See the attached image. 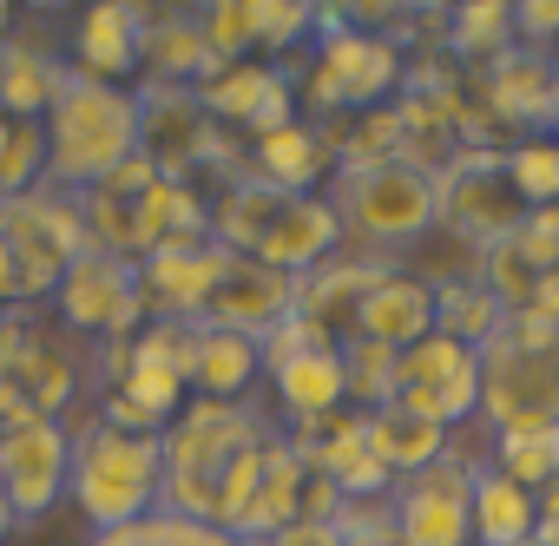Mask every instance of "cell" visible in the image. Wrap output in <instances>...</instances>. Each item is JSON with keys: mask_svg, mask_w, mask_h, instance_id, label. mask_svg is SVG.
<instances>
[{"mask_svg": "<svg viewBox=\"0 0 559 546\" xmlns=\"http://www.w3.org/2000/svg\"><path fill=\"white\" fill-rule=\"evenodd\" d=\"M487 461H493L507 480H520L526 494H539V487L559 480V428H513V435H493V441H487Z\"/></svg>", "mask_w": 559, "mask_h": 546, "instance_id": "obj_32", "label": "cell"}, {"mask_svg": "<svg viewBox=\"0 0 559 546\" xmlns=\"http://www.w3.org/2000/svg\"><path fill=\"white\" fill-rule=\"evenodd\" d=\"M270 441H276V428H263L230 467H224V480H217V526L230 533L237 520H243V507H250V494H257V480H263V461H270Z\"/></svg>", "mask_w": 559, "mask_h": 546, "instance_id": "obj_39", "label": "cell"}, {"mask_svg": "<svg viewBox=\"0 0 559 546\" xmlns=\"http://www.w3.org/2000/svg\"><path fill=\"white\" fill-rule=\"evenodd\" d=\"M487 454L448 448L435 467H421V474L389 487L402 546H474V467Z\"/></svg>", "mask_w": 559, "mask_h": 546, "instance_id": "obj_9", "label": "cell"}, {"mask_svg": "<svg viewBox=\"0 0 559 546\" xmlns=\"http://www.w3.org/2000/svg\"><path fill=\"white\" fill-rule=\"evenodd\" d=\"M60 323L73 336H106V343H132L145 330V297H139V263L106 257V250H80L67 263V277L53 290Z\"/></svg>", "mask_w": 559, "mask_h": 546, "instance_id": "obj_11", "label": "cell"}, {"mask_svg": "<svg viewBox=\"0 0 559 546\" xmlns=\"http://www.w3.org/2000/svg\"><path fill=\"white\" fill-rule=\"evenodd\" d=\"M73 474V428L67 422H27L14 435H0V494L21 520L47 513L67 494Z\"/></svg>", "mask_w": 559, "mask_h": 546, "instance_id": "obj_15", "label": "cell"}, {"mask_svg": "<svg viewBox=\"0 0 559 546\" xmlns=\"http://www.w3.org/2000/svg\"><path fill=\"white\" fill-rule=\"evenodd\" d=\"M198 27H204V47L211 60H257V14L250 0H211V8H198Z\"/></svg>", "mask_w": 559, "mask_h": 546, "instance_id": "obj_37", "label": "cell"}, {"mask_svg": "<svg viewBox=\"0 0 559 546\" xmlns=\"http://www.w3.org/2000/svg\"><path fill=\"white\" fill-rule=\"evenodd\" d=\"M336 224H343V250L349 257H369L389 263L395 250L408 257L435 224H441V191H435V171H415V165H362V171H336L323 185Z\"/></svg>", "mask_w": 559, "mask_h": 546, "instance_id": "obj_3", "label": "cell"}, {"mask_svg": "<svg viewBox=\"0 0 559 546\" xmlns=\"http://www.w3.org/2000/svg\"><path fill=\"white\" fill-rule=\"evenodd\" d=\"M297 461L323 480L343 487V500H369V494H389L395 480L382 474V461L369 454V415L362 408H336V415H317V422H297L284 428Z\"/></svg>", "mask_w": 559, "mask_h": 546, "instance_id": "obj_13", "label": "cell"}, {"mask_svg": "<svg viewBox=\"0 0 559 546\" xmlns=\"http://www.w3.org/2000/svg\"><path fill=\"white\" fill-rule=\"evenodd\" d=\"M395 402L435 428H461L480 415V349L454 343V336H421L415 349L395 356Z\"/></svg>", "mask_w": 559, "mask_h": 546, "instance_id": "obj_10", "label": "cell"}, {"mask_svg": "<svg viewBox=\"0 0 559 546\" xmlns=\"http://www.w3.org/2000/svg\"><path fill=\"white\" fill-rule=\"evenodd\" d=\"M139 0H93V8L73 14V40H67V67L86 80H139Z\"/></svg>", "mask_w": 559, "mask_h": 546, "instance_id": "obj_18", "label": "cell"}, {"mask_svg": "<svg viewBox=\"0 0 559 546\" xmlns=\"http://www.w3.org/2000/svg\"><path fill=\"white\" fill-rule=\"evenodd\" d=\"M47 178V126H27L14 119L8 145H0V198H21Z\"/></svg>", "mask_w": 559, "mask_h": 546, "instance_id": "obj_38", "label": "cell"}, {"mask_svg": "<svg viewBox=\"0 0 559 546\" xmlns=\"http://www.w3.org/2000/svg\"><path fill=\"white\" fill-rule=\"evenodd\" d=\"M474 93L487 99V112L500 119V132L507 126H552V54H539V47H507L493 67H480L474 73Z\"/></svg>", "mask_w": 559, "mask_h": 546, "instance_id": "obj_21", "label": "cell"}, {"mask_svg": "<svg viewBox=\"0 0 559 546\" xmlns=\"http://www.w3.org/2000/svg\"><path fill=\"white\" fill-rule=\"evenodd\" d=\"M224 263H230V250H224L217 237L185 244V250H152V257H139L145 323H204Z\"/></svg>", "mask_w": 559, "mask_h": 546, "instance_id": "obj_14", "label": "cell"}, {"mask_svg": "<svg viewBox=\"0 0 559 546\" xmlns=\"http://www.w3.org/2000/svg\"><path fill=\"white\" fill-rule=\"evenodd\" d=\"M389 263H376V257H330V263H317L310 277H297V310L290 317H304L310 330H323L336 349L356 336V317H362V297L376 290V277H382Z\"/></svg>", "mask_w": 559, "mask_h": 546, "instance_id": "obj_19", "label": "cell"}, {"mask_svg": "<svg viewBox=\"0 0 559 546\" xmlns=\"http://www.w3.org/2000/svg\"><path fill=\"white\" fill-rule=\"evenodd\" d=\"M0 244H8V257H14V310L53 297L60 277H67V263L86 250V224H80L73 191L34 185L21 198H0Z\"/></svg>", "mask_w": 559, "mask_h": 546, "instance_id": "obj_7", "label": "cell"}, {"mask_svg": "<svg viewBox=\"0 0 559 546\" xmlns=\"http://www.w3.org/2000/svg\"><path fill=\"white\" fill-rule=\"evenodd\" d=\"M191 93L237 139H263V132H276V126L297 119V86H290V73L276 67V60H224Z\"/></svg>", "mask_w": 559, "mask_h": 546, "instance_id": "obj_12", "label": "cell"}, {"mask_svg": "<svg viewBox=\"0 0 559 546\" xmlns=\"http://www.w3.org/2000/svg\"><path fill=\"white\" fill-rule=\"evenodd\" d=\"M356 336L389 343V349H415L421 336H435V284H421V277H408V270L389 263L376 277V290L362 297Z\"/></svg>", "mask_w": 559, "mask_h": 546, "instance_id": "obj_24", "label": "cell"}, {"mask_svg": "<svg viewBox=\"0 0 559 546\" xmlns=\"http://www.w3.org/2000/svg\"><path fill=\"white\" fill-rule=\"evenodd\" d=\"M270 389H276V408L284 422H317V415H336L349 408V382H343V349H297L276 369H263Z\"/></svg>", "mask_w": 559, "mask_h": 546, "instance_id": "obj_25", "label": "cell"}, {"mask_svg": "<svg viewBox=\"0 0 559 546\" xmlns=\"http://www.w3.org/2000/svg\"><path fill=\"white\" fill-rule=\"evenodd\" d=\"M533 546H559V480L539 487V520H533Z\"/></svg>", "mask_w": 559, "mask_h": 546, "instance_id": "obj_45", "label": "cell"}, {"mask_svg": "<svg viewBox=\"0 0 559 546\" xmlns=\"http://www.w3.org/2000/svg\"><path fill=\"white\" fill-rule=\"evenodd\" d=\"M257 14V60H290L317 34V0H250Z\"/></svg>", "mask_w": 559, "mask_h": 546, "instance_id": "obj_36", "label": "cell"}, {"mask_svg": "<svg viewBox=\"0 0 559 546\" xmlns=\"http://www.w3.org/2000/svg\"><path fill=\"white\" fill-rule=\"evenodd\" d=\"M263 546H343V533H336V520H290L284 533H270Z\"/></svg>", "mask_w": 559, "mask_h": 546, "instance_id": "obj_43", "label": "cell"}, {"mask_svg": "<svg viewBox=\"0 0 559 546\" xmlns=\"http://www.w3.org/2000/svg\"><path fill=\"white\" fill-rule=\"evenodd\" d=\"M14 526H21V513H14V507H8V494H0V539H8V533H14Z\"/></svg>", "mask_w": 559, "mask_h": 546, "instance_id": "obj_46", "label": "cell"}, {"mask_svg": "<svg viewBox=\"0 0 559 546\" xmlns=\"http://www.w3.org/2000/svg\"><path fill=\"white\" fill-rule=\"evenodd\" d=\"M67 54L34 34V27H14L8 40H0V112L8 119H27V126H47L60 86H67Z\"/></svg>", "mask_w": 559, "mask_h": 546, "instance_id": "obj_20", "label": "cell"}, {"mask_svg": "<svg viewBox=\"0 0 559 546\" xmlns=\"http://www.w3.org/2000/svg\"><path fill=\"white\" fill-rule=\"evenodd\" d=\"M73 428V474L67 494L73 507L93 520V533L132 526L145 513H158V487H165V448L158 435H126L99 415L67 422Z\"/></svg>", "mask_w": 559, "mask_h": 546, "instance_id": "obj_5", "label": "cell"}, {"mask_svg": "<svg viewBox=\"0 0 559 546\" xmlns=\"http://www.w3.org/2000/svg\"><path fill=\"white\" fill-rule=\"evenodd\" d=\"M395 356H402V349H389V343H369V336H349V343H343V382H349V408L376 415V408H389V402H395Z\"/></svg>", "mask_w": 559, "mask_h": 546, "instance_id": "obj_34", "label": "cell"}, {"mask_svg": "<svg viewBox=\"0 0 559 546\" xmlns=\"http://www.w3.org/2000/svg\"><path fill=\"white\" fill-rule=\"evenodd\" d=\"M507 152V145H500ZM500 152H474L461 145L441 171H435V191H441V230H454L461 244L474 250H493L507 244L520 224H526V204L507 178V158Z\"/></svg>", "mask_w": 559, "mask_h": 546, "instance_id": "obj_8", "label": "cell"}, {"mask_svg": "<svg viewBox=\"0 0 559 546\" xmlns=\"http://www.w3.org/2000/svg\"><path fill=\"white\" fill-rule=\"evenodd\" d=\"M520 317V310H513ZM526 317H539V323H552L559 330V270H546V277L533 284V297H526Z\"/></svg>", "mask_w": 559, "mask_h": 546, "instance_id": "obj_44", "label": "cell"}, {"mask_svg": "<svg viewBox=\"0 0 559 546\" xmlns=\"http://www.w3.org/2000/svg\"><path fill=\"white\" fill-rule=\"evenodd\" d=\"M257 376H263L257 336H237V330H217V323H191V363H185L191 395H204V402H250Z\"/></svg>", "mask_w": 559, "mask_h": 546, "instance_id": "obj_23", "label": "cell"}, {"mask_svg": "<svg viewBox=\"0 0 559 546\" xmlns=\"http://www.w3.org/2000/svg\"><path fill=\"white\" fill-rule=\"evenodd\" d=\"M480 284L500 297V310L513 317V310H526V297H533V284H539V270L520 257V244L507 237V244H493L487 250V263H480Z\"/></svg>", "mask_w": 559, "mask_h": 546, "instance_id": "obj_40", "label": "cell"}, {"mask_svg": "<svg viewBox=\"0 0 559 546\" xmlns=\"http://www.w3.org/2000/svg\"><path fill=\"white\" fill-rule=\"evenodd\" d=\"M480 422L487 435L559 428V330L539 317H507L480 343Z\"/></svg>", "mask_w": 559, "mask_h": 546, "instance_id": "obj_6", "label": "cell"}, {"mask_svg": "<svg viewBox=\"0 0 559 546\" xmlns=\"http://www.w3.org/2000/svg\"><path fill=\"white\" fill-rule=\"evenodd\" d=\"M304 480H310V467L297 461L290 435L276 428L270 461H263V480H257V494H250V507H243V520H237L230 533H237L243 546H263L270 533H284L290 520H304Z\"/></svg>", "mask_w": 559, "mask_h": 546, "instance_id": "obj_27", "label": "cell"}, {"mask_svg": "<svg viewBox=\"0 0 559 546\" xmlns=\"http://www.w3.org/2000/svg\"><path fill=\"white\" fill-rule=\"evenodd\" d=\"M552 126H559V54H552Z\"/></svg>", "mask_w": 559, "mask_h": 546, "instance_id": "obj_47", "label": "cell"}, {"mask_svg": "<svg viewBox=\"0 0 559 546\" xmlns=\"http://www.w3.org/2000/svg\"><path fill=\"white\" fill-rule=\"evenodd\" d=\"M441 47H448L467 73L493 67L507 47H520V34H513V0H461V8H448Z\"/></svg>", "mask_w": 559, "mask_h": 546, "instance_id": "obj_30", "label": "cell"}, {"mask_svg": "<svg viewBox=\"0 0 559 546\" xmlns=\"http://www.w3.org/2000/svg\"><path fill=\"white\" fill-rule=\"evenodd\" d=\"M533 520H539V494H526L493 461H480L474 467V546H533Z\"/></svg>", "mask_w": 559, "mask_h": 546, "instance_id": "obj_29", "label": "cell"}, {"mask_svg": "<svg viewBox=\"0 0 559 546\" xmlns=\"http://www.w3.org/2000/svg\"><path fill=\"white\" fill-rule=\"evenodd\" d=\"M513 34L539 54H559V0H520L513 8Z\"/></svg>", "mask_w": 559, "mask_h": 546, "instance_id": "obj_42", "label": "cell"}, {"mask_svg": "<svg viewBox=\"0 0 559 546\" xmlns=\"http://www.w3.org/2000/svg\"><path fill=\"white\" fill-rule=\"evenodd\" d=\"M513 244H520V257L539 270H559V204H539V211H526V224L513 230Z\"/></svg>", "mask_w": 559, "mask_h": 546, "instance_id": "obj_41", "label": "cell"}, {"mask_svg": "<svg viewBox=\"0 0 559 546\" xmlns=\"http://www.w3.org/2000/svg\"><path fill=\"white\" fill-rule=\"evenodd\" d=\"M263 428H270V422H263L257 402H204V395H191V402L178 408V422L158 435V448H165L158 507L178 513V520L217 526V480H224V467H230Z\"/></svg>", "mask_w": 559, "mask_h": 546, "instance_id": "obj_4", "label": "cell"}, {"mask_svg": "<svg viewBox=\"0 0 559 546\" xmlns=\"http://www.w3.org/2000/svg\"><path fill=\"white\" fill-rule=\"evenodd\" d=\"M86 546H243L237 533L224 526H204V520H178V513H145L132 526H112V533H93Z\"/></svg>", "mask_w": 559, "mask_h": 546, "instance_id": "obj_35", "label": "cell"}, {"mask_svg": "<svg viewBox=\"0 0 559 546\" xmlns=\"http://www.w3.org/2000/svg\"><path fill=\"white\" fill-rule=\"evenodd\" d=\"M507 178H513V191H520V204L526 211H539V204H559V139L552 132H526V139H507Z\"/></svg>", "mask_w": 559, "mask_h": 546, "instance_id": "obj_33", "label": "cell"}, {"mask_svg": "<svg viewBox=\"0 0 559 546\" xmlns=\"http://www.w3.org/2000/svg\"><path fill=\"white\" fill-rule=\"evenodd\" d=\"M126 158H139V99H132V86L67 73V86L47 112V178L40 185L93 191Z\"/></svg>", "mask_w": 559, "mask_h": 546, "instance_id": "obj_2", "label": "cell"}, {"mask_svg": "<svg viewBox=\"0 0 559 546\" xmlns=\"http://www.w3.org/2000/svg\"><path fill=\"white\" fill-rule=\"evenodd\" d=\"M243 178L276 191H317L336 178V139L317 119H290L263 139H243Z\"/></svg>", "mask_w": 559, "mask_h": 546, "instance_id": "obj_17", "label": "cell"}, {"mask_svg": "<svg viewBox=\"0 0 559 546\" xmlns=\"http://www.w3.org/2000/svg\"><path fill=\"white\" fill-rule=\"evenodd\" d=\"M132 237H139V257L204 244V237H211V198H204L198 185L158 178V185L132 204Z\"/></svg>", "mask_w": 559, "mask_h": 546, "instance_id": "obj_26", "label": "cell"}, {"mask_svg": "<svg viewBox=\"0 0 559 546\" xmlns=\"http://www.w3.org/2000/svg\"><path fill=\"white\" fill-rule=\"evenodd\" d=\"M290 310H297V277H284V270H270V263H250V257H230L224 277H217V290H211L204 323L263 343Z\"/></svg>", "mask_w": 559, "mask_h": 546, "instance_id": "obj_16", "label": "cell"}, {"mask_svg": "<svg viewBox=\"0 0 559 546\" xmlns=\"http://www.w3.org/2000/svg\"><path fill=\"white\" fill-rule=\"evenodd\" d=\"M211 237L230 257L270 263L284 277H310L317 263L343 257V224L323 191H276L257 178H230L211 198Z\"/></svg>", "mask_w": 559, "mask_h": 546, "instance_id": "obj_1", "label": "cell"}, {"mask_svg": "<svg viewBox=\"0 0 559 546\" xmlns=\"http://www.w3.org/2000/svg\"><path fill=\"white\" fill-rule=\"evenodd\" d=\"M448 448H454V435H448V428H435V422H421V415H408L402 402H389V408H376V415H369V454L382 461V474H389V480H408V474L435 467Z\"/></svg>", "mask_w": 559, "mask_h": 546, "instance_id": "obj_28", "label": "cell"}, {"mask_svg": "<svg viewBox=\"0 0 559 546\" xmlns=\"http://www.w3.org/2000/svg\"><path fill=\"white\" fill-rule=\"evenodd\" d=\"M500 323H507V310H500V297H493L480 277H474V284H441V290H435V330H441V336L480 349V343H493Z\"/></svg>", "mask_w": 559, "mask_h": 546, "instance_id": "obj_31", "label": "cell"}, {"mask_svg": "<svg viewBox=\"0 0 559 546\" xmlns=\"http://www.w3.org/2000/svg\"><path fill=\"white\" fill-rule=\"evenodd\" d=\"M211 47L198 27V8H145L139 21V80H171V86H198L211 73Z\"/></svg>", "mask_w": 559, "mask_h": 546, "instance_id": "obj_22", "label": "cell"}, {"mask_svg": "<svg viewBox=\"0 0 559 546\" xmlns=\"http://www.w3.org/2000/svg\"><path fill=\"white\" fill-rule=\"evenodd\" d=\"M8 132H14V119H8V112H0V145H8Z\"/></svg>", "mask_w": 559, "mask_h": 546, "instance_id": "obj_48", "label": "cell"}]
</instances>
